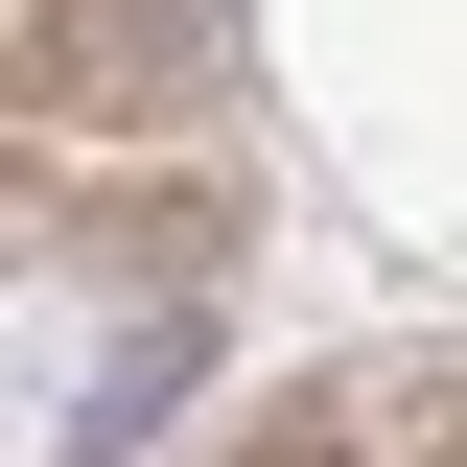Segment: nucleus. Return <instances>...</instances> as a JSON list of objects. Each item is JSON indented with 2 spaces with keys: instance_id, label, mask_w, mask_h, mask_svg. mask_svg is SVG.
<instances>
[{
  "instance_id": "nucleus-1",
  "label": "nucleus",
  "mask_w": 467,
  "mask_h": 467,
  "mask_svg": "<svg viewBox=\"0 0 467 467\" xmlns=\"http://www.w3.org/2000/svg\"><path fill=\"white\" fill-rule=\"evenodd\" d=\"M187 0H24V117H47V164L70 140H164L187 117Z\"/></svg>"
},
{
  "instance_id": "nucleus-2",
  "label": "nucleus",
  "mask_w": 467,
  "mask_h": 467,
  "mask_svg": "<svg viewBox=\"0 0 467 467\" xmlns=\"http://www.w3.org/2000/svg\"><path fill=\"white\" fill-rule=\"evenodd\" d=\"M374 444H398V374H304V398L211 420V467H374Z\"/></svg>"
}]
</instances>
